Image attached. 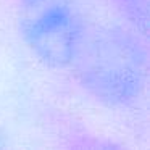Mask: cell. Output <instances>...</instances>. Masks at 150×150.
<instances>
[{"mask_svg": "<svg viewBox=\"0 0 150 150\" xmlns=\"http://www.w3.org/2000/svg\"><path fill=\"white\" fill-rule=\"evenodd\" d=\"M69 66L94 98L110 107H124L144 89L147 52L123 29L84 31Z\"/></svg>", "mask_w": 150, "mask_h": 150, "instance_id": "obj_1", "label": "cell"}, {"mask_svg": "<svg viewBox=\"0 0 150 150\" xmlns=\"http://www.w3.org/2000/svg\"><path fill=\"white\" fill-rule=\"evenodd\" d=\"M20 29L44 63L69 66L86 26L71 0H21Z\"/></svg>", "mask_w": 150, "mask_h": 150, "instance_id": "obj_2", "label": "cell"}]
</instances>
